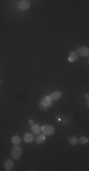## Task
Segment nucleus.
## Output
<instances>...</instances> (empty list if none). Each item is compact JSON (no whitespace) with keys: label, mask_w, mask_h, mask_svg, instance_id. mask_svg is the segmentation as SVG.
<instances>
[{"label":"nucleus","mask_w":89,"mask_h":171,"mask_svg":"<svg viewBox=\"0 0 89 171\" xmlns=\"http://www.w3.org/2000/svg\"><path fill=\"white\" fill-rule=\"evenodd\" d=\"M51 101H52V99H51L50 96H46V97L43 99L42 102H40L39 108L42 109V110H47L51 105Z\"/></svg>","instance_id":"f257e3e1"},{"label":"nucleus","mask_w":89,"mask_h":171,"mask_svg":"<svg viewBox=\"0 0 89 171\" xmlns=\"http://www.w3.org/2000/svg\"><path fill=\"white\" fill-rule=\"evenodd\" d=\"M21 154H22V148L17 145H14L12 149V159L14 160H18L21 157Z\"/></svg>","instance_id":"f03ea898"},{"label":"nucleus","mask_w":89,"mask_h":171,"mask_svg":"<svg viewBox=\"0 0 89 171\" xmlns=\"http://www.w3.org/2000/svg\"><path fill=\"white\" fill-rule=\"evenodd\" d=\"M54 127L51 126V125H43L41 126V132L44 133V135H47V136H50L54 133Z\"/></svg>","instance_id":"7ed1b4c3"},{"label":"nucleus","mask_w":89,"mask_h":171,"mask_svg":"<svg viewBox=\"0 0 89 171\" xmlns=\"http://www.w3.org/2000/svg\"><path fill=\"white\" fill-rule=\"evenodd\" d=\"M29 6H31V3L27 0H21L18 2V9L20 11H27L29 8Z\"/></svg>","instance_id":"20e7f679"},{"label":"nucleus","mask_w":89,"mask_h":171,"mask_svg":"<svg viewBox=\"0 0 89 171\" xmlns=\"http://www.w3.org/2000/svg\"><path fill=\"white\" fill-rule=\"evenodd\" d=\"M78 54L81 55V56H88L89 55V50L86 47H80L77 50Z\"/></svg>","instance_id":"39448f33"},{"label":"nucleus","mask_w":89,"mask_h":171,"mask_svg":"<svg viewBox=\"0 0 89 171\" xmlns=\"http://www.w3.org/2000/svg\"><path fill=\"white\" fill-rule=\"evenodd\" d=\"M13 162H12V160H6L5 161V163H4V166H5V169L7 171H10L12 170V168L13 167Z\"/></svg>","instance_id":"423d86ee"},{"label":"nucleus","mask_w":89,"mask_h":171,"mask_svg":"<svg viewBox=\"0 0 89 171\" xmlns=\"http://www.w3.org/2000/svg\"><path fill=\"white\" fill-rule=\"evenodd\" d=\"M31 131L33 132V134L39 135V133L41 132V126H39L38 124H32L31 125Z\"/></svg>","instance_id":"0eeeda50"},{"label":"nucleus","mask_w":89,"mask_h":171,"mask_svg":"<svg viewBox=\"0 0 89 171\" xmlns=\"http://www.w3.org/2000/svg\"><path fill=\"white\" fill-rule=\"evenodd\" d=\"M78 58V53L76 51H71L70 52V54L68 55V61L69 62H74V61H76Z\"/></svg>","instance_id":"6e6552de"},{"label":"nucleus","mask_w":89,"mask_h":171,"mask_svg":"<svg viewBox=\"0 0 89 171\" xmlns=\"http://www.w3.org/2000/svg\"><path fill=\"white\" fill-rule=\"evenodd\" d=\"M24 140H25L26 143H31L32 141L34 140L33 134H31V133H27V134H25V136H24Z\"/></svg>","instance_id":"1a4fd4ad"},{"label":"nucleus","mask_w":89,"mask_h":171,"mask_svg":"<svg viewBox=\"0 0 89 171\" xmlns=\"http://www.w3.org/2000/svg\"><path fill=\"white\" fill-rule=\"evenodd\" d=\"M62 96V92L61 91H54L53 93H51L50 97L52 100H59Z\"/></svg>","instance_id":"9d476101"},{"label":"nucleus","mask_w":89,"mask_h":171,"mask_svg":"<svg viewBox=\"0 0 89 171\" xmlns=\"http://www.w3.org/2000/svg\"><path fill=\"white\" fill-rule=\"evenodd\" d=\"M46 140V136L45 135H37V138H36V143L38 144H43Z\"/></svg>","instance_id":"9b49d317"},{"label":"nucleus","mask_w":89,"mask_h":171,"mask_svg":"<svg viewBox=\"0 0 89 171\" xmlns=\"http://www.w3.org/2000/svg\"><path fill=\"white\" fill-rule=\"evenodd\" d=\"M78 142H79V140L75 136H71L68 138V143L70 144H72V145H76L78 144Z\"/></svg>","instance_id":"f8f14e48"},{"label":"nucleus","mask_w":89,"mask_h":171,"mask_svg":"<svg viewBox=\"0 0 89 171\" xmlns=\"http://www.w3.org/2000/svg\"><path fill=\"white\" fill-rule=\"evenodd\" d=\"M12 144H14V145H17V144H20V142H21V139H20L19 136H13L12 138Z\"/></svg>","instance_id":"ddd939ff"},{"label":"nucleus","mask_w":89,"mask_h":171,"mask_svg":"<svg viewBox=\"0 0 89 171\" xmlns=\"http://www.w3.org/2000/svg\"><path fill=\"white\" fill-rule=\"evenodd\" d=\"M79 142L81 143V144H87V142H88V139L86 138V137H81V139L79 140Z\"/></svg>","instance_id":"4468645a"},{"label":"nucleus","mask_w":89,"mask_h":171,"mask_svg":"<svg viewBox=\"0 0 89 171\" xmlns=\"http://www.w3.org/2000/svg\"><path fill=\"white\" fill-rule=\"evenodd\" d=\"M29 124H33V121H32V120H29Z\"/></svg>","instance_id":"2eb2a0df"},{"label":"nucleus","mask_w":89,"mask_h":171,"mask_svg":"<svg viewBox=\"0 0 89 171\" xmlns=\"http://www.w3.org/2000/svg\"><path fill=\"white\" fill-rule=\"evenodd\" d=\"M0 83H1V81H0Z\"/></svg>","instance_id":"dca6fc26"}]
</instances>
